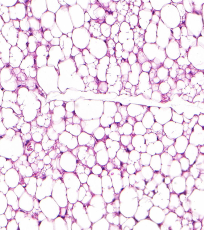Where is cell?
<instances>
[{"mask_svg": "<svg viewBox=\"0 0 204 230\" xmlns=\"http://www.w3.org/2000/svg\"><path fill=\"white\" fill-rule=\"evenodd\" d=\"M157 76L160 78L161 82H165L169 78V71L164 67L159 68L157 71Z\"/></svg>", "mask_w": 204, "mask_h": 230, "instance_id": "obj_10", "label": "cell"}, {"mask_svg": "<svg viewBox=\"0 0 204 230\" xmlns=\"http://www.w3.org/2000/svg\"><path fill=\"white\" fill-rule=\"evenodd\" d=\"M122 129L124 135H131L133 131V126L128 123H126L122 126Z\"/></svg>", "mask_w": 204, "mask_h": 230, "instance_id": "obj_15", "label": "cell"}, {"mask_svg": "<svg viewBox=\"0 0 204 230\" xmlns=\"http://www.w3.org/2000/svg\"><path fill=\"white\" fill-rule=\"evenodd\" d=\"M148 153L151 156L152 155L153 156L154 155H156V152H155V148L153 145V144H150L148 145H147V150L146 152Z\"/></svg>", "mask_w": 204, "mask_h": 230, "instance_id": "obj_26", "label": "cell"}, {"mask_svg": "<svg viewBox=\"0 0 204 230\" xmlns=\"http://www.w3.org/2000/svg\"><path fill=\"white\" fill-rule=\"evenodd\" d=\"M154 117L153 114L149 111H146L144 114L142 122L146 129H151L153 125L155 123Z\"/></svg>", "mask_w": 204, "mask_h": 230, "instance_id": "obj_7", "label": "cell"}, {"mask_svg": "<svg viewBox=\"0 0 204 230\" xmlns=\"http://www.w3.org/2000/svg\"><path fill=\"white\" fill-rule=\"evenodd\" d=\"M132 145L134 148H140L145 143V140L143 136L135 135L132 138Z\"/></svg>", "mask_w": 204, "mask_h": 230, "instance_id": "obj_9", "label": "cell"}, {"mask_svg": "<svg viewBox=\"0 0 204 230\" xmlns=\"http://www.w3.org/2000/svg\"><path fill=\"white\" fill-rule=\"evenodd\" d=\"M159 109H160V107H157L152 106V107H150V111L151 112V113L153 114V116H154L158 111Z\"/></svg>", "mask_w": 204, "mask_h": 230, "instance_id": "obj_38", "label": "cell"}, {"mask_svg": "<svg viewBox=\"0 0 204 230\" xmlns=\"http://www.w3.org/2000/svg\"><path fill=\"white\" fill-rule=\"evenodd\" d=\"M185 72H186V74H189L191 72V70L190 69V68H187L185 69Z\"/></svg>", "mask_w": 204, "mask_h": 230, "instance_id": "obj_53", "label": "cell"}, {"mask_svg": "<svg viewBox=\"0 0 204 230\" xmlns=\"http://www.w3.org/2000/svg\"><path fill=\"white\" fill-rule=\"evenodd\" d=\"M188 143V140L186 138L185 136L183 135L176 139L175 140L174 146L177 153L183 154L185 152Z\"/></svg>", "mask_w": 204, "mask_h": 230, "instance_id": "obj_4", "label": "cell"}, {"mask_svg": "<svg viewBox=\"0 0 204 230\" xmlns=\"http://www.w3.org/2000/svg\"><path fill=\"white\" fill-rule=\"evenodd\" d=\"M189 142L191 144L196 146L199 145H204V132L200 133H196L192 131L190 135Z\"/></svg>", "mask_w": 204, "mask_h": 230, "instance_id": "obj_6", "label": "cell"}, {"mask_svg": "<svg viewBox=\"0 0 204 230\" xmlns=\"http://www.w3.org/2000/svg\"><path fill=\"white\" fill-rule=\"evenodd\" d=\"M190 135L187 134V135H186V136H185V137H186V138L188 140H189V138H190Z\"/></svg>", "mask_w": 204, "mask_h": 230, "instance_id": "obj_57", "label": "cell"}, {"mask_svg": "<svg viewBox=\"0 0 204 230\" xmlns=\"http://www.w3.org/2000/svg\"><path fill=\"white\" fill-rule=\"evenodd\" d=\"M136 90V86H133L131 89H130V94L131 95L133 96H135L136 95L135 94Z\"/></svg>", "mask_w": 204, "mask_h": 230, "instance_id": "obj_41", "label": "cell"}, {"mask_svg": "<svg viewBox=\"0 0 204 230\" xmlns=\"http://www.w3.org/2000/svg\"><path fill=\"white\" fill-rule=\"evenodd\" d=\"M204 97H202L199 94H197L195 95L193 98V102L194 103L199 102H203L204 101Z\"/></svg>", "mask_w": 204, "mask_h": 230, "instance_id": "obj_34", "label": "cell"}, {"mask_svg": "<svg viewBox=\"0 0 204 230\" xmlns=\"http://www.w3.org/2000/svg\"><path fill=\"white\" fill-rule=\"evenodd\" d=\"M150 82V78L149 74L147 72H143L140 74L139 78V82L145 83Z\"/></svg>", "mask_w": 204, "mask_h": 230, "instance_id": "obj_20", "label": "cell"}, {"mask_svg": "<svg viewBox=\"0 0 204 230\" xmlns=\"http://www.w3.org/2000/svg\"><path fill=\"white\" fill-rule=\"evenodd\" d=\"M195 77L196 79L197 82V84L199 85H202L204 84V75L203 73L201 72H198L195 74Z\"/></svg>", "mask_w": 204, "mask_h": 230, "instance_id": "obj_23", "label": "cell"}, {"mask_svg": "<svg viewBox=\"0 0 204 230\" xmlns=\"http://www.w3.org/2000/svg\"><path fill=\"white\" fill-rule=\"evenodd\" d=\"M162 94L159 92L158 91H153L152 92L151 99L152 100L158 102H161L162 100Z\"/></svg>", "mask_w": 204, "mask_h": 230, "instance_id": "obj_21", "label": "cell"}, {"mask_svg": "<svg viewBox=\"0 0 204 230\" xmlns=\"http://www.w3.org/2000/svg\"><path fill=\"white\" fill-rule=\"evenodd\" d=\"M169 75L170 76V77L173 79L176 78L177 75V71L176 70H173V69H172L171 68H169Z\"/></svg>", "mask_w": 204, "mask_h": 230, "instance_id": "obj_37", "label": "cell"}, {"mask_svg": "<svg viewBox=\"0 0 204 230\" xmlns=\"http://www.w3.org/2000/svg\"><path fill=\"white\" fill-rule=\"evenodd\" d=\"M147 110H148V108L147 106L135 104L131 103L127 107V111L128 115L134 118L141 114H144Z\"/></svg>", "mask_w": 204, "mask_h": 230, "instance_id": "obj_3", "label": "cell"}, {"mask_svg": "<svg viewBox=\"0 0 204 230\" xmlns=\"http://www.w3.org/2000/svg\"><path fill=\"white\" fill-rule=\"evenodd\" d=\"M132 86V84H130V83L129 82H127L125 84V87L126 89H131Z\"/></svg>", "mask_w": 204, "mask_h": 230, "instance_id": "obj_46", "label": "cell"}, {"mask_svg": "<svg viewBox=\"0 0 204 230\" xmlns=\"http://www.w3.org/2000/svg\"><path fill=\"white\" fill-rule=\"evenodd\" d=\"M118 110L119 112L120 113L123 119H126L128 116V115L127 111V106H124L121 103H119Z\"/></svg>", "mask_w": 204, "mask_h": 230, "instance_id": "obj_19", "label": "cell"}, {"mask_svg": "<svg viewBox=\"0 0 204 230\" xmlns=\"http://www.w3.org/2000/svg\"><path fill=\"white\" fill-rule=\"evenodd\" d=\"M151 85L152 84H150V82L145 83H141L139 82L136 87V89H139L141 92L142 94L146 90L151 88Z\"/></svg>", "mask_w": 204, "mask_h": 230, "instance_id": "obj_16", "label": "cell"}, {"mask_svg": "<svg viewBox=\"0 0 204 230\" xmlns=\"http://www.w3.org/2000/svg\"><path fill=\"white\" fill-rule=\"evenodd\" d=\"M159 85L160 84H152L151 88L153 91V92L158 91Z\"/></svg>", "mask_w": 204, "mask_h": 230, "instance_id": "obj_40", "label": "cell"}, {"mask_svg": "<svg viewBox=\"0 0 204 230\" xmlns=\"http://www.w3.org/2000/svg\"><path fill=\"white\" fill-rule=\"evenodd\" d=\"M172 121L176 123L182 124L184 122L183 115L179 114L177 112H176V111L173 109H172Z\"/></svg>", "mask_w": 204, "mask_h": 230, "instance_id": "obj_14", "label": "cell"}, {"mask_svg": "<svg viewBox=\"0 0 204 230\" xmlns=\"http://www.w3.org/2000/svg\"><path fill=\"white\" fill-rule=\"evenodd\" d=\"M182 124H183V131H186L187 129H188V128H188V123H186L185 122H183Z\"/></svg>", "mask_w": 204, "mask_h": 230, "instance_id": "obj_44", "label": "cell"}, {"mask_svg": "<svg viewBox=\"0 0 204 230\" xmlns=\"http://www.w3.org/2000/svg\"><path fill=\"white\" fill-rule=\"evenodd\" d=\"M198 119H199V117L197 115H193L192 118H191V119H190L191 121L190 123H188V128L192 129L195 124L197 123Z\"/></svg>", "mask_w": 204, "mask_h": 230, "instance_id": "obj_24", "label": "cell"}, {"mask_svg": "<svg viewBox=\"0 0 204 230\" xmlns=\"http://www.w3.org/2000/svg\"><path fill=\"white\" fill-rule=\"evenodd\" d=\"M188 101L189 102H193V98L191 97H188Z\"/></svg>", "mask_w": 204, "mask_h": 230, "instance_id": "obj_55", "label": "cell"}, {"mask_svg": "<svg viewBox=\"0 0 204 230\" xmlns=\"http://www.w3.org/2000/svg\"><path fill=\"white\" fill-rule=\"evenodd\" d=\"M182 99L185 101H188V96L186 94H183L182 96Z\"/></svg>", "mask_w": 204, "mask_h": 230, "instance_id": "obj_51", "label": "cell"}, {"mask_svg": "<svg viewBox=\"0 0 204 230\" xmlns=\"http://www.w3.org/2000/svg\"><path fill=\"white\" fill-rule=\"evenodd\" d=\"M170 90V87L168 83L163 82L159 85L158 91L162 94H166Z\"/></svg>", "mask_w": 204, "mask_h": 230, "instance_id": "obj_12", "label": "cell"}, {"mask_svg": "<svg viewBox=\"0 0 204 230\" xmlns=\"http://www.w3.org/2000/svg\"><path fill=\"white\" fill-rule=\"evenodd\" d=\"M198 154L199 149L197 147L192 145L191 144H188L185 151V156L186 158H188V160L190 161V164L191 161L192 163L191 164H193L192 163H193L194 161H195Z\"/></svg>", "mask_w": 204, "mask_h": 230, "instance_id": "obj_5", "label": "cell"}, {"mask_svg": "<svg viewBox=\"0 0 204 230\" xmlns=\"http://www.w3.org/2000/svg\"><path fill=\"white\" fill-rule=\"evenodd\" d=\"M152 131L156 134H162L163 132V126L158 122H155L151 129Z\"/></svg>", "mask_w": 204, "mask_h": 230, "instance_id": "obj_13", "label": "cell"}, {"mask_svg": "<svg viewBox=\"0 0 204 230\" xmlns=\"http://www.w3.org/2000/svg\"><path fill=\"white\" fill-rule=\"evenodd\" d=\"M184 82L185 83L186 86H188V84H189V83L190 82V81L189 80H188V79L185 78V80L184 81Z\"/></svg>", "mask_w": 204, "mask_h": 230, "instance_id": "obj_50", "label": "cell"}, {"mask_svg": "<svg viewBox=\"0 0 204 230\" xmlns=\"http://www.w3.org/2000/svg\"><path fill=\"white\" fill-rule=\"evenodd\" d=\"M199 149L200 150V152L201 153L204 154V146L203 145L202 146H200V148Z\"/></svg>", "mask_w": 204, "mask_h": 230, "instance_id": "obj_54", "label": "cell"}, {"mask_svg": "<svg viewBox=\"0 0 204 230\" xmlns=\"http://www.w3.org/2000/svg\"><path fill=\"white\" fill-rule=\"evenodd\" d=\"M151 132H152L151 129H147V131H146V133H151Z\"/></svg>", "mask_w": 204, "mask_h": 230, "instance_id": "obj_56", "label": "cell"}, {"mask_svg": "<svg viewBox=\"0 0 204 230\" xmlns=\"http://www.w3.org/2000/svg\"><path fill=\"white\" fill-rule=\"evenodd\" d=\"M153 145L155 148L156 153L157 154H160L163 152L164 147L161 141L157 140L156 142L153 143Z\"/></svg>", "mask_w": 204, "mask_h": 230, "instance_id": "obj_17", "label": "cell"}, {"mask_svg": "<svg viewBox=\"0 0 204 230\" xmlns=\"http://www.w3.org/2000/svg\"><path fill=\"white\" fill-rule=\"evenodd\" d=\"M185 78L188 80H190L193 77L192 74H190V73L186 74H185Z\"/></svg>", "mask_w": 204, "mask_h": 230, "instance_id": "obj_49", "label": "cell"}, {"mask_svg": "<svg viewBox=\"0 0 204 230\" xmlns=\"http://www.w3.org/2000/svg\"><path fill=\"white\" fill-rule=\"evenodd\" d=\"M196 90L195 88H194V87H193V88H191V91H190V92H189V94H187L186 95H187L188 97H191L193 98L194 97H195V95H196Z\"/></svg>", "mask_w": 204, "mask_h": 230, "instance_id": "obj_39", "label": "cell"}, {"mask_svg": "<svg viewBox=\"0 0 204 230\" xmlns=\"http://www.w3.org/2000/svg\"><path fill=\"white\" fill-rule=\"evenodd\" d=\"M126 120H127V123H128L133 126L137 122L135 118L130 116H128L127 118L126 119Z\"/></svg>", "mask_w": 204, "mask_h": 230, "instance_id": "obj_36", "label": "cell"}, {"mask_svg": "<svg viewBox=\"0 0 204 230\" xmlns=\"http://www.w3.org/2000/svg\"><path fill=\"white\" fill-rule=\"evenodd\" d=\"M199 119L198 120V124L199 125L201 126V127H204V114H201L199 115Z\"/></svg>", "mask_w": 204, "mask_h": 230, "instance_id": "obj_33", "label": "cell"}, {"mask_svg": "<svg viewBox=\"0 0 204 230\" xmlns=\"http://www.w3.org/2000/svg\"><path fill=\"white\" fill-rule=\"evenodd\" d=\"M122 137L124 139L125 141H124L123 144L125 146H127L129 144H131L132 140V136L130 135H123L122 136Z\"/></svg>", "mask_w": 204, "mask_h": 230, "instance_id": "obj_27", "label": "cell"}, {"mask_svg": "<svg viewBox=\"0 0 204 230\" xmlns=\"http://www.w3.org/2000/svg\"><path fill=\"white\" fill-rule=\"evenodd\" d=\"M192 129H191V128H188V129H187V131H186V133H187V134H188V135H191V133H192Z\"/></svg>", "mask_w": 204, "mask_h": 230, "instance_id": "obj_52", "label": "cell"}, {"mask_svg": "<svg viewBox=\"0 0 204 230\" xmlns=\"http://www.w3.org/2000/svg\"><path fill=\"white\" fill-rule=\"evenodd\" d=\"M144 115V114H141L140 115H138L135 117L136 120L137 122H142Z\"/></svg>", "mask_w": 204, "mask_h": 230, "instance_id": "obj_43", "label": "cell"}, {"mask_svg": "<svg viewBox=\"0 0 204 230\" xmlns=\"http://www.w3.org/2000/svg\"><path fill=\"white\" fill-rule=\"evenodd\" d=\"M183 124L169 121L163 125V131L168 138L175 140L183 135Z\"/></svg>", "mask_w": 204, "mask_h": 230, "instance_id": "obj_1", "label": "cell"}, {"mask_svg": "<svg viewBox=\"0 0 204 230\" xmlns=\"http://www.w3.org/2000/svg\"><path fill=\"white\" fill-rule=\"evenodd\" d=\"M149 76L150 78V81L153 80V79L157 76V72L155 69L152 68L149 72Z\"/></svg>", "mask_w": 204, "mask_h": 230, "instance_id": "obj_35", "label": "cell"}, {"mask_svg": "<svg viewBox=\"0 0 204 230\" xmlns=\"http://www.w3.org/2000/svg\"><path fill=\"white\" fill-rule=\"evenodd\" d=\"M186 86L184 81H182L181 80H178L177 81L176 88L178 90H182V89L185 88Z\"/></svg>", "mask_w": 204, "mask_h": 230, "instance_id": "obj_30", "label": "cell"}, {"mask_svg": "<svg viewBox=\"0 0 204 230\" xmlns=\"http://www.w3.org/2000/svg\"><path fill=\"white\" fill-rule=\"evenodd\" d=\"M140 158V153L139 152L133 150L131 151L129 154V159L131 161H136L139 160Z\"/></svg>", "mask_w": 204, "mask_h": 230, "instance_id": "obj_22", "label": "cell"}, {"mask_svg": "<svg viewBox=\"0 0 204 230\" xmlns=\"http://www.w3.org/2000/svg\"><path fill=\"white\" fill-rule=\"evenodd\" d=\"M183 121H184V122H186V123H190V121H191V119H188L187 118H186V117L183 114Z\"/></svg>", "mask_w": 204, "mask_h": 230, "instance_id": "obj_48", "label": "cell"}, {"mask_svg": "<svg viewBox=\"0 0 204 230\" xmlns=\"http://www.w3.org/2000/svg\"><path fill=\"white\" fill-rule=\"evenodd\" d=\"M146 145H148L150 144H153L157 140V136L156 133L151 132L150 133H146L144 136Z\"/></svg>", "mask_w": 204, "mask_h": 230, "instance_id": "obj_11", "label": "cell"}, {"mask_svg": "<svg viewBox=\"0 0 204 230\" xmlns=\"http://www.w3.org/2000/svg\"><path fill=\"white\" fill-rule=\"evenodd\" d=\"M172 109L171 107H160L154 117L156 122L163 126L172 119Z\"/></svg>", "mask_w": 204, "mask_h": 230, "instance_id": "obj_2", "label": "cell"}, {"mask_svg": "<svg viewBox=\"0 0 204 230\" xmlns=\"http://www.w3.org/2000/svg\"><path fill=\"white\" fill-rule=\"evenodd\" d=\"M138 56L141 57L140 58H138V62L140 63V64H142L146 62V61H148V60L147 59V58H146V56L144 55V54L143 53V52L142 50H140L138 54Z\"/></svg>", "mask_w": 204, "mask_h": 230, "instance_id": "obj_25", "label": "cell"}, {"mask_svg": "<svg viewBox=\"0 0 204 230\" xmlns=\"http://www.w3.org/2000/svg\"><path fill=\"white\" fill-rule=\"evenodd\" d=\"M127 149H128V151H131L133 150H134V147H133L132 144H129L128 145H127Z\"/></svg>", "mask_w": 204, "mask_h": 230, "instance_id": "obj_47", "label": "cell"}, {"mask_svg": "<svg viewBox=\"0 0 204 230\" xmlns=\"http://www.w3.org/2000/svg\"><path fill=\"white\" fill-rule=\"evenodd\" d=\"M152 92H153V91L152 90L151 88H150L144 92L142 94L143 95V96L146 98V99H151Z\"/></svg>", "mask_w": 204, "mask_h": 230, "instance_id": "obj_29", "label": "cell"}, {"mask_svg": "<svg viewBox=\"0 0 204 230\" xmlns=\"http://www.w3.org/2000/svg\"><path fill=\"white\" fill-rule=\"evenodd\" d=\"M192 131L196 133H200L204 132V128L198 123L195 124L192 128Z\"/></svg>", "mask_w": 204, "mask_h": 230, "instance_id": "obj_28", "label": "cell"}, {"mask_svg": "<svg viewBox=\"0 0 204 230\" xmlns=\"http://www.w3.org/2000/svg\"><path fill=\"white\" fill-rule=\"evenodd\" d=\"M153 81L154 84H159V83L160 82V80L157 76H156L153 79Z\"/></svg>", "mask_w": 204, "mask_h": 230, "instance_id": "obj_45", "label": "cell"}, {"mask_svg": "<svg viewBox=\"0 0 204 230\" xmlns=\"http://www.w3.org/2000/svg\"><path fill=\"white\" fill-rule=\"evenodd\" d=\"M161 141L164 147L168 148L169 146L172 145L175 142V140H171L167 137L166 135H164L161 138Z\"/></svg>", "mask_w": 204, "mask_h": 230, "instance_id": "obj_18", "label": "cell"}, {"mask_svg": "<svg viewBox=\"0 0 204 230\" xmlns=\"http://www.w3.org/2000/svg\"><path fill=\"white\" fill-rule=\"evenodd\" d=\"M169 98L168 97L167 95L162 94V100H161V102H163L162 103H165V102H168L169 100Z\"/></svg>", "mask_w": 204, "mask_h": 230, "instance_id": "obj_42", "label": "cell"}, {"mask_svg": "<svg viewBox=\"0 0 204 230\" xmlns=\"http://www.w3.org/2000/svg\"><path fill=\"white\" fill-rule=\"evenodd\" d=\"M168 83L169 84V86L170 87L171 89H174L176 88V80L172 78H171L169 77L168 78Z\"/></svg>", "mask_w": 204, "mask_h": 230, "instance_id": "obj_32", "label": "cell"}, {"mask_svg": "<svg viewBox=\"0 0 204 230\" xmlns=\"http://www.w3.org/2000/svg\"><path fill=\"white\" fill-rule=\"evenodd\" d=\"M147 129L143 125L142 122H137L133 126V132L135 135H144L146 133Z\"/></svg>", "mask_w": 204, "mask_h": 230, "instance_id": "obj_8", "label": "cell"}, {"mask_svg": "<svg viewBox=\"0 0 204 230\" xmlns=\"http://www.w3.org/2000/svg\"><path fill=\"white\" fill-rule=\"evenodd\" d=\"M168 152L169 154L170 155L173 157H174L177 154V152L175 148L174 147V145H170L168 148Z\"/></svg>", "mask_w": 204, "mask_h": 230, "instance_id": "obj_31", "label": "cell"}]
</instances>
